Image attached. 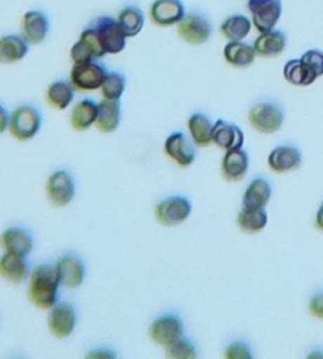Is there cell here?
Here are the masks:
<instances>
[{
	"label": "cell",
	"mask_w": 323,
	"mask_h": 359,
	"mask_svg": "<svg viewBox=\"0 0 323 359\" xmlns=\"http://www.w3.org/2000/svg\"><path fill=\"white\" fill-rule=\"evenodd\" d=\"M60 285L56 265L42 264L32 269L28 285V299L39 309H51L56 304Z\"/></svg>",
	"instance_id": "obj_1"
},
{
	"label": "cell",
	"mask_w": 323,
	"mask_h": 359,
	"mask_svg": "<svg viewBox=\"0 0 323 359\" xmlns=\"http://www.w3.org/2000/svg\"><path fill=\"white\" fill-rule=\"evenodd\" d=\"M285 114L281 105L270 101L258 102L249 111V122L251 128L264 135L278 132L284 125Z\"/></svg>",
	"instance_id": "obj_2"
},
{
	"label": "cell",
	"mask_w": 323,
	"mask_h": 359,
	"mask_svg": "<svg viewBox=\"0 0 323 359\" xmlns=\"http://www.w3.org/2000/svg\"><path fill=\"white\" fill-rule=\"evenodd\" d=\"M42 118L39 111L32 105L15 108L10 116L8 130L17 140L25 142L32 139L41 129Z\"/></svg>",
	"instance_id": "obj_3"
},
{
	"label": "cell",
	"mask_w": 323,
	"mask_h": 359,
	"mask_svg": "<svg viewBox=\"0 0 323 359\" xmlns=\"http://www.w3.org/2000/svg\"><path fill=\"white\" fill-rule=\"evenodd\" d=\"M192 203L181 195L167 196L154 206V216L164 227H174L184 223L191 215Z\"/></svg>",
	"instance_id": "obj_4"
},
{
	"label": "cell",
	"mask_w": 323,
	"mask_h": 359,
	"mask_svg": "<svg viewBox=\"0 0 323 359\" xmlns=\"http://www.w3.org/2000/svg\"><path fill=\"white\" fill-rule=\"evenodd\" d=\"M107 73L105 66L94 60L74 63L70 72V83L77 91H93L101 88Z\"/></svg>",
	"instance_id": "obj_5"
},
{
	"label": "cell",
	"mask_w": 323,
	"mask_h": 359,
	"mask_svg": "<svg viewBox=\"0 0 323 359\" xmlns=\"http://www.w3.org/2000/svg\"><path fill=\"white\" fill-rule=\"evenodd\" d=\"M184 334V323L177 314H163L152 321L149 327V337L150 339L160 345L169 346L183 338Z\"/></svg>",
	"instance_id": "obj_6"
},
{
	"label": "cell",
	"mask_w": 323,
	"mask_h": 359,
	"mask_svg": "<svg viewBox=\"0 0 323 359\" xmlns=\"http://www.w3.org/2000/svg\"><path fill=\"white\" fill-rule=\"evenodd\" d=\"M91 25L97 31V35L105 53L114 55L124 50L126 45V35L121 28L118 20L108 15H103L97 18Z\"/></svg>",
	"instance_id": "obj_7"
},
{
	"label": "cell",
	"mask_w": 323,
	"mask_h": 359,
	"mask_svg": "<svg viewBox=\"0 0 323 359\" xmlns=\"http://www.w3.org/2000/svg\"><path fill=\"white\" fill-rule=\"evenodd\" d=\"M249 11L253 17V24L257 31H271L278 22L282 11L281 0H249Z\"/></svg>",
	"instance_id": "obj_8"
},
{
	"label": "cell",
	"mask_w": 323,
	"mask_h": 359,
	"mask_svg": "<svg viewBox=\"0 0 323 359\" xmlns=\"http://www.w3.org/2000/svg\"><path fill=\"white\" fill-rule=\"evenodd\" d=\"M76 188L72 175L65 170L52 172L46 181V195L52 205L66 206L74 198Z\"/></svg>",
	"instance_id": "obj_9"
},
{
	"label": "cell",
	"mask_w": 323,
	"mask_h": 359,
	"mask_svg": "<svg viewBox=\"0 0 323 359\" xmlns=\"http://www.w3.org/2000/svg\"><path fill=\"white\" fill-rule=\"evenodd\" d=\"M177 31L185 42L192 45H201L211 38L212 27L206 17L197 13H190L181 18Z\"/></svg>",
	"instance_id": "obj_10"
},
{
	"label": "cell",
	"mask_w": 323,
	"mask_h": 359,
	"mask_svg": "<svg viewBox=\"0 0 323 359\" xmlns=\"http://www.w3.org/2000/svg\"><path fill=\"white\" fill-rule=\"evenodd\" d=\"M76 310L70 303L60 302L51 307L48 316V328L56 338H67L76 327Z\"/></svg>",
	"instance_id": "obj_11"
},
{
	"label": "cell",
	"mask_w": 323,
	"mask_h": 359,
	"mask_svg": "<svg viewBox=\"0 0 323 359\" xmlns=\"http://www.w3.org/2000/svg\"><path fill=\"white\" fill-rule=\"evenodd\" d=\"M104 55H105V50L93 25L87 27L81 32L80 39L70 49V57L74 63L94 60L97 57H103Z\"/></svg>",
	"instance_id": "obj_12"
},
{
	"label": "cell",
	"mask_w": 323,
	"mask_h": 359,
	"mask_svg": "<svg viewBox=\"0 0 323 359\" xmlns=\"http://www.w3.org/2000/svg\"><path fill=\"white\" fill-rule=\"evenodd\" d=\"M194 144L183 132H173L164 142V151L180 167H188L195 160Z\"/></svg>",
	"instance_id": "obj_13"
},
{
	"label": "cell",
	"mask_w": 323,
	"mask_h": 359,
	"mask_svg": "<svg viewBox=\"0 0 323 359\" xmlns=\"http://www.w3.org/2000/svg\"><path fill=\"white\" fill-rule=\"evenodd\" d=\"M56 268L62 286L74 289L83 283L86 276V268L79 257L73 254H66L58 259Z\"/></svg>",
	"instance_id": "obj_14"
},
{
	"label": "cell",
	"mask_w": 323,
	"mask_h": 359,
	"mask_svg": "<svg viewBox=\"0 0 323 359\" xmlns=\"http://www.w3.org/2000/svg\"><path fill=\"white\" fill-rule=\"evenodd\" d=\"M267 163L268 167L275 172L295 171L302 164V153L295 146H278L270 151Z\"/></svg>",
	"instance_id": "obj_15"
},
{
	"label": "cell",
	"mask_w": 323,
	"mask_h": 359,
	"mask_svg": "<svg viewBox=\"0 0 323 359\" xmlns=\"http://www.w3.org/2000/svg\"><path fill=\"white\" fill-rule=\"evenodd\" d=\"M212 143L223 150L239 149L244 143V135L236 123L228 122L225 119H218L216 122H213Z\"/></svg>",
	"instance_id": "obj_16"
},
{
	"label": "cell",
	"mask_w": 323,
	"mask_h": 359,
	"mask_svg": "<svg viewBox=\"0 0 323 359\" xmlns=\"http://www.w3.org/2000/svg\"><path fill=\"white\" fill-rule=\"evenodd\" d=\"M220 170L225 180L230 182L243 180L249 170V153L242 147L226 150L222 158Z\"/></svg>",
	"instance_id": "obj_17"
},
{
	"label": "cell",
	"mask_w": 323,
	"mask_h": 359,
	"mask_svg": "<svg viewBox=\"0 0 323 359\" xmlns=\"http://www.w3.org/2000/svg\"><path fill=\"white\" fill-rule=\"evenodd\" d=\"M184 15L185 8L181 0H154L150 8L152 21L160 27L177 24Z\"/></svg>",
	"instance_id": "obj_18"
},
{
	"label": "cell",
	"mask_w": 323,
	"mask_h": 359,
	"mask_svg": "<svg viewBox=\"0 0 323 359\" xmlns=\"http://www.w3.org/2000/svg\"><path fill=\"white\" fill-rule=\"evenodd\" d=\"M49 32V18L39 10L27 11L22 17V34L31 45L41 43Z\"/></svg>",
	"instance_id": "obj_19"
},
{
	"label": "cell",
	"mask_w": 323,
	"mask_h": 359,
	"mask_svg": "<svg viewBox=\"0 0 323 359\" xmlns=\"http://www.w3.org/2000/svg\"><path fill=\"white\" fill-rule=\"evenodd\" d=\"M0 273L10 283H21L29 275V265L24 255L6 251L0 259Z\"/></svg>",
	"instance_id": "obj_20"
},
{
	"label": "cell",
	"mask_w": 323,
	"mask_h": 359,
	"mask_svg": "<svg viewBox=\"0 0 323 359\" xmlns=\"http://www.w3.org/2000/svg\"><path fill=\"white\" fill-rule=\"evenodd\" d=\"M1 244L6 251L27 257L34 247L32 236L22 227H8L1 234Z\"/></svg>",
	"instance_id": "obj_21"
},
{
	"label": "cell",
	"mask_w": 323,
	"mask_h": 359,
	"mask_svg": "<svg viewBox=\"0 0 323 359\" xmlns=\"http://www.w3.org/2000/svg\"><path fill=\"white\" fill-rule=\"evenodd\" d=\"M286 46V36L282 31L271 29L267 32H261L253 43L256 55L264 57H272L284 52Z\"/></svg>",
	"instance_id": "obj_22"
},
{
	"label": "cell",
	"mask_w": 323,
	"mask_h": 359,
	"mask_svg": "<svg viewBox=\"0 0 323 359\" xmlns=\"http://www.w3.org/2000/svg\"><path fill=\"white\" fill-rule=\"evenodd\" d=\"M121 122V104L118 100H105L98 104L95 126L103 133H112Z\"/></svg>",
	"instance_id": "obj_23"
},
{
	"label": "cell",
	"mask_w": 323,
	"mask_h": 359,
	"mask_svg": "<svg viewBox=\"0 0 323 359\" xmlns=\"http://www.w3.org/2000/svg\"><path fill=\"white\" fill-rule=\"evenodd\" d=\"M272 195V188L271 184L258 177L254 178L246 188L242 205L243 208H264Z\"/></svg>",
	"instance_id": "obj_24"
},
{
	"label": "cell",
	"mask_w": 323,
	"mask_h": 359,
	"mask_svg": "<svg viewBox=\"0 0 323 359\" xmlns=\"http://www.w3.org/2000/svg\"><path fill=\"white\" fill-rule=\"evenodd\" d=\"M98 114V104L91 98H84L79 101L70 114V125L76 130H87L95 123Z\"/></svg>",
	"instance_id": "obj_25"
},
{
	"label": "cell",
	"mask_w": 323,
	"mask_h": 359,
	"mask_svg": "<svg viewBox=\"0 0 323 359\" xmlns=\"http://www.w3.org/2000/svg\"><path fill=\"white\" fill-rule=\"evenodd\" d=\"M188 130L195 146L206 147L212 143L213 122L202 112H195L188 118Z\"/></svg>",
	"instance_id": "obj_26"
},
{
	"label": "cell",
	"mask_w": 323,
	"mask_h": 359,
	"mask_svg": "<svg viewBox=\"0 0 323 359\" xmlns=\"http://www.w3.org/2000/svg\"><path fill=\"white\" fill-rule=\"evenodd\" d=\"M28 41L18 35H4L0 39V60L1 63H14L21 60L28 53Z\"/></svg>",
	"instance_id": "obj_27"
},
{
	"label": "cell",
	"mask_w": 323,
	"mask_h": 359,
	"mask_svg": "<svg viewBox=\"0 0 323 359\" xmlns=\"http://www.w3.org/2000/svg\"><path fill=\"white\" fill-rule=\"evenodd\" d=\"M223 56L226 62L232 66L247 67L253 63L256 50L251 45L242 41H230L223 48Z\"/></svg>",
	"instance_id": "obj_28"
},
{
	"label": "cell",
	"mask_w": 323,
	"mask_h": 359,
	"mask_svg": "<svg viewBox=\"0 0 323 359\" xmlns=\"http://www.w3.org/2000/svg\"><path fill=\"white\" fill-rule=\"evenodd\" d=\"M268 223V215L264 208H242L237 215V226L250 234L261 231Z\"/></svg>",
	"instance_id": "obj_29"
},
{
	"label": "cell",
	"mask_w": 323,
	"mask_h": 359,
	"mask_svg": "<svg viewBox=\"0 0 323 359\" xmlns=\"http://www.w3.org/2000/svg\"><path fill=\"white\" fill-rule=\"evenodd\" d=\"M284 77L288 83L294 86L306 87L310 86L317 76L301 60V59H291L284 65Z\"/></svg>",
	"instance_id": "obj_30"
},
{
	"label": "cell",
	"mask_w": 323,
	"mask_h": 359,
	"mask_svg": "<svg viewBox=\"0 0 323 359\" xmlns=\"http://www.w3.org/2000/svg\"><path fill=\"white\" fill-rule=\"evenodd\" d=\"M74 87L72 83L65 80L53 81L46 90V101L56 109H65L70 105L74 97Z\"/></svg>",
	"instance_id": "obj_31"
},
{
	"label": "cell",
	"mask_w": 323,
	"mask_h": 359,
	"mask_svg": "<svg viewBox=\"0 0 323 359\" xmlns=\"http://www.w3.org/2000/svg\"><path fill=\"white\" fill-rule=\"evenodd\" d=\"M118 22L126 36L138 35L145 24L143 11L136 6H128L118 13Z\"/></svg>",
	"instance_id": "obj_32"
},
{
	"label": "cell",
	"mask_w": 323,
	"mask_h": 359,
	"mask_svg": "<svg viewBox=\"0 0 323 359\" xmlns=\"http://www.w3.org/2000/svg\"><path fill=\"white\" fill-rule=\"evenodd\" d=\"M250 29H251L250 20L242 14L228 17L220 25V32L230 41L244 39L249 35Z\"/></svg>",
	"instance_id": "obj_33"
},
{
	"label": "cell",
	"mask_w": 323,
	"mask_h": 359,
	"mask_svg": "<svg viewBox=\"0 0 323 359\" xmlns=\"http://www.w3.org/2000/svg\"><path fill=\"white\" fill-rule=\"evenodd\" d=\"M126 87V79L122 73L108 72L103 84L101 94L105 100H119Z\"/></svg>",
	"instance_id": "obj_34"
},
{
	"label": "cell",
	"mask_w": 323,
	"mask_h": 359,
	"mask_svg": "<svg viewBox=\"0 0 323 359\" xmlns=\"http://www.w3.org/2000/svg\"><path fill=\"white\" fill-rule=\"evenodd\" d=\"M166 356L170 359H195L198 356L195 345L184 338L166 346Z\"/></svg>",
	"instance_id": "obj_35"
},
{
	"label": "cell",
	"mask_w": 323,
	"mask_h": 359,
	"mask_svg": "<svg viewBox=\"0 0 323 359\" xmlns=\"http://www.w3.org/2000/svg\"><path fill=\"white\" fill-rule=\"evenodd\" d=\"M301 60L317 76H323V52L319 49H309L302 56Z\"/></svg>",
	"instance_id": "obj_36"
},
{
	"label": "cell",
	"mask_w": 323,
	"mask_h": 359,
	"mask_svg": "<svg viewBox=\"0 0 323 359\" xmlns=\"http://www.w3.org/2000/svg\"><path fill=\"white\" fill-rule=\"evenodd\" d=\"M223 356L226 359H251L253 352L246 342L235 341L226 346Z\"/></svg>",
	"instance_id": "obj_37"
},
{
	"label": "cell",
	"mask_w": 323,
	"mask_h": 359,
	"mask_svg": "<svg viewBox=\"0 0 323 359\" xmlns=\"http://www.w3.org/2000/svg\"><path fill=\"white\" fill-rule=\"evenodd\" d=\"M309 311L317 318H323V293L315 294L309 302Z\"/></svg>",
	"instance_id": "obj_38"
},
{
	"label": "cell",
	"mask_w": 323,
	"mask_h": 359,
	"mask_svg": "<svg viewBox=\"0 0 323 359\" xmlns=\"http://www.w3.org/2000/svg\"><path fill=\"white\" fill-rule=\"evenodd\" d=\"M88 358H115V353H112L108 349H101V351H91L87 353Z\"/></svg>",
	"instance_id": "obj_39"
},
{
	"label": "cell",
	"mask_w": 323,
	"mask_h": 359,
	"mask_svg": "<svg viewBox=\"0 0 323 359\" xmlns=\"http://www.w3.org/2000/svg\"><path fill=\"white\" fill-rule=\"evenodd\" d=\"M315 226L317 230L323 231V202L322 205L319 206L317 212H316V217H315Z\"/></svg>",
	"instance_id": "obj_40"
},
{
	"label": "cell",
	"mask_w": 323,
	"mask_h": 359,
	"mask_svg": "<svg viewBox=\"0 0 323 359\" xmlns=\"http://www.w3.org/2000/svg\"><path fill=\"white\" fill-rule=\"evenodd\" d=\"M10 123V118L7 116V112H6V108L1 107V130L6 129V126Z\"/></svg>",
	"instance_id": "obj_41"
}]
</instances>
